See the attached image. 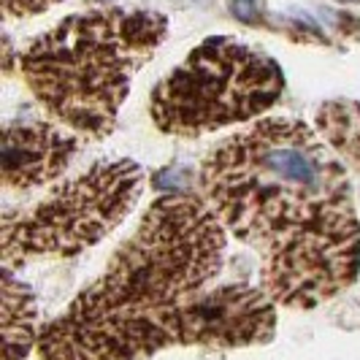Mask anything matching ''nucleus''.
<instances>
[{
	"label": "nucleus",
	"instance_id": "1",
	"mask_svg": "<svg viewBox=\"0 0 360 360\" xmlns=\"http://www.w3.org/2000/svg\"><path fill=\"white\" fill-rule=\"evenodd\" d=\"M228 231L195 193H171L60 317L44 325V360H146L171 347L236 349L274 339L276 304L260 285L225 282Z\"/></svg>",
	"mask_w": 360,
	"mask_h": 360
},
{
	"label": "nucleus",
	"instance_id": "8",
	"mask_svg": "<svg viewBox=\"0 0 360 360\" xmlns=\"http://www.w3.org/2000/svg\"><path fill=\"white\" fill-rule=\"evenodd\" d=\"M314 125L333 152L349 168L360 171V103L358 101H330L323 103Z\"/></svg>",
	"mask_w": 360,
	"mask_h": 360
},
{
	"label": "nucleus",
	"instance_id": "2",
	"mask_svg": "<svg viewBox=\"0 0 360 360\" xmlns=\"http://www.w3.org/2000/svg\"><path fill=\"white\" fill-rule=\"evenodd\" d=\"M198 184L225 231L260 255V288L276 307L314 309L358 279L347 162L317 127L260 120L209 149Z\"/></svg>",
	"mask_w": 360,
	"mask_h": 360
},
{
	"label": "nucleus",
	"instance_id": "6",
	"mask_svg": "<svg viewBox=\"0 0 360 360\" xmlns=\"http://www.w3.org/2000/svg\"><path fill=\"white\" fill-rule=\"evenodd\" d=\"M82 141L57 122H14L3 127V187L27 193L54 181L73 158Z\"/></svg>",
	"mask_w": 360,
	"mask_h": 360
},
{
	"label": "nucleus",
	"instance_id": "4",
	"mask_svg": "<svg viewBox=\"0 0 360 360\" xmlns=\"http://www.w3.org/2000/svg\"><path fill=\"white\" fill-rule=\"evenodd\" d=\"M285 90L274 57L231 36L198 44L149 95V117L160 133L198 139L266 114Z\"/></svg>",
	"mask_w": 360,
	"mask_h": 360
},
{
	"label": "nucleus",
	"instance_id": "7",
	"mask_svg": "<svg viewBox=\"0 0 360 360\" xmlns=\"http://www.w3.org/2000/svg\"><path fill=\"white\" fill-rule=\"evenodd\" d=\"M3 360H25L38 347V307L27 282L3 266Z\"/></svg>",
	"mask_w": 360,
	"mask_h": 360
},
{
	"label": "nucleus",
	"instance_id": "5",
	"mask_svg": "<svg viewBox=\"0 0 360 360\" xmlns=\"http://www.w3.org/2000/svg\"><path fill=\"white\" fill-rule=\"evenodd\" d=\"M144 171L127 158L101 160L84 174L54 187L30 209L0 219L3 266L22 269L36 260L76 257L122 225L141 198Z\"/></svg>",
	"mask_w": 360,
	"mask_h": 360
},
{
	"label": "nucleus",
	"instance_id": "3",
	"mask_svg": "<svg viewBox=\"0 0 360 360\" xmlns=\"http://www.w3.org/2000/svg\"><path fill=\"white\" fill-rule=\"evenodd\" d=\"M165 36L168 19L158 11L95 6L33 38L19 54V71L52 122L101 141Z\"/></svg>",
	"mask_w": 360,
	"mask_h": 360
},
{
	"label": "nucleus",
	"instance_id": "9",
	"mask_svg": "<svg viewBox=\"0 0 360 360\" xmlns=\"http://www.w3.org/2000/svg\"><path fill=\"white\" fill-rule=\"evenodd\" d=\"M63 0H3V17L6 19H30L54 8Z\"/></svg>",
	"mask_w": 360,
	"mask_h": 360
}]
</instances>
